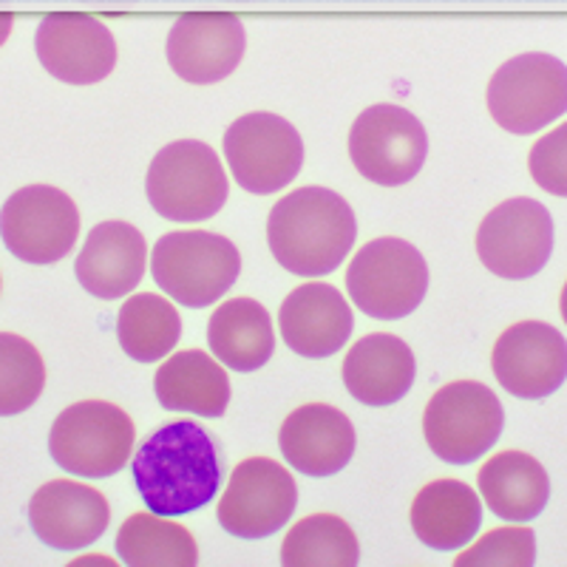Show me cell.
I'll list each match as a JSON object with an SVG mask.
<instances>
[{"label":"cell","mask_w":567,"mask_h":567,"mask_svg":"<svg viewBox=\"0 0 567 567\" xmlns=\"http://www.w3.org/2000/svg\"><path fill=\"white\" fill-rule=\"evenodd\" d=\"M148 267L145 236L131 221H100L74 261V276L89 296L116 301L136 290Z\"/></svg>","instance_id":"d6986e66"},{"label":"cell","mask_w":567,"mask_h":567,"mask_svg":"<svg viewBox=\"0 0 567 567\" xmlns=\"http://www.w3.org/2000/svg\"><path fill=\"white\" fill-rule=\"evenodd\" d=\"M45 363L32 341L0 332V417L23 414L40 400Z\"/></svg>","instance_id":"f1b7e54d"},{"label":"cell","mask_w":567,"mask_h":567,"mask_svg":"<svg viewBox=\"0 0 567 567\" xmlns=\"http://www.w3.org/2000/svg\"><path fill=\"white\" fill-rule=\"evenodd\" d=\"M145 194L162 219L205 221L225 207L230 182L207 142L176 140L151 162Z\"/></svg>","instance_id":"5b68a950"},{"label":"cell","mask_w":567,"mask_h":567,"mask_svg":"<svg viewBox=\"0 0 567 567\" xmlns=\"http://www.w3.org/2000/svg\"><path fill=\"white\" fill-rule=\"evenodd\" d=\"M14 29V14L12 12H0V45L7 43L9 34Z\"/></svg>","instance_id":"1f68e13d"},{"label":"cell","mask_w":567,"mask_h":567,"mask_svg":"<svg viewBox=\"0 0 567 567\" xmlns=\"http://www.w3.org/2000/svg\"><path fill=\"white\" fill-rule=\"evenodd\" d=\"M111 505L97 488L52 480L29 499V525L43 545L54 550H83L109 530Z\"/></svg>","instance_id":"e0dca14e"},{"label":"cell","mask_w":567,"mask_h":567,"mask_svg":"<svg viewBox=\"0 0 567 567\" xmlns=\"http://www.w3.org/2000/svg\"><path fill=\"white\" fill-rule=\"evenodd\" d=\"M536 561V534L530 528L488 530L477 545L454 559L457 567H530Z\"/></svg>","instance_id":"f546056e"},{"label":"cell","mask_w":567,"mask_h":567,"mask_svg":"<svg viewBox=\"0 0 567 567\" xmlns=\"http://www.w3.org/2000/svg\"><path fill=\"white\" fill-rule=\"evenodd\" d=\"M134 440V420L125 409L109 400H80L52 423L49 454L74 477L105 480L125 468Z\"/></svg>","instance_id":"277c9868"},{"label":"cell","mask_w":567,"mask_h":567,"mask_svg":"<svg viewBox=\"0 0 567 567\" xmlns=\"http://www.w3.org/2000/svg\"><path fill=\"white\" fill-rule=\"evenodd\" d=\"M207 343L233 372H258L276 352L270 312L252 298H230L207 321Z\"/></svg>","instance_id":"d4e9b609"},{"label":"cell","mask_w":567,"mask_h":567,"mask_svg":"<svg viewBox=\"0 0 567 567\" xmlns=\"http://www.w3.org/2000/svg\"><path fill=\"white\" fill-rule=\"evenodd\" d=\"M483 525V499L460 480H434L412 503V530L432 550L471 545Z\"/></svg>","instance_id":"7402d4cb"},{"label":"cell","mask_w":567,"mask_h":567,"mask_svg":"<svg viewBox=\"0 0 567 567\" xmlns=\"http://www.w3.org/2000/svg\"><path fill=\"white\" fill-rule=\"evenodd\" d=\"M528 171L545 194L567 199V123L542 136L530 148Z\"/></svg>","instance_id":"4dcf8cb0"},{"label":"cell","mask_w":567,"mask_h":567,"mask_svg":"<svg viewBox=\"0 0 567 567\" xmlns=\"http://www.w3.org/2000/svg\"><path fill=\"white\" fill-rule=\"evenodd\" d=\"M494 378L519 400L550 398L567 381V341L545 321H519L494 343Z\"/></svg>","instance_id":"5bb4252c"},{"label":"cell","mask_w":567,"mask_h":567,"mask_svg":"<svg viewBox=\"0 0 567 567\" xmlns=\"http://www.w3.org/2000/svg\"><path fill=\"white\" fill-rule=\"evenodd\" d=\"M0 290H3V278H0Z\"/></svg>","instance_id":"e575fe53"},{"label":"cell","mask_w":567,"mask_h":567,"mask_svg":"<svg viewBox=\"0 0 567 567\" xmlns=\"http://www.w3.org/2000/svg\"><path fill=\"white\" fill-rule=\"evenodd\" d=\"M241 272V252L207 230L165 233L151 252V276L176 303L202 310L219 301Z\"/></svg>","instance_id":"3957f363"},{"label":"cell","mask_w":567,"mask_h":567,"mask_svg":"<svg viewBox=\"0 0 567 567\" xmlns=\"http://www.w3.org/2000/svg\"><path fill=\"white\" fill-rule=\"evenodd\" d=\"M278 329L292 352L318 361L347 347L354 329L352 307L332 284H301L284 298Z\"/></svg>","instance_id":"ac0fdd59"},{"label":"cell","mask_w":567,"mask_h":567,"mask_svg":"<svg viewBox=\"0 0 567 567\" xmlns=\"http://www.w3.org/2000/svg\"><path fill=\"white\" fill-rule=\"evenodd\" d=\"M278 445L284 460L307 477H332L352 460L358 434L341 409L307 403L284 420Z\"/></svg>","instance_id":"ffe728a7"},{"label":"cell","mask_w":567,"mask_h":567,"mask_svg":"<svg viewBox=\"0 0 567 567\" xmlns=\"http://www.w3.org/2000/svg\"><path fill=\"white\" fill-rule=\"evenodd\" d=\"M154 392L162 409L190 412L199 417H221L230 406V378L225 367L202 349L171 354L156 369Z\"/></svg>","instance_id":"603a6c76"},{"label":"cell","mask_w":567,"mask_h":567,"mask_svg":"<svg viewBox=\"0 0 567 567\" xmlns=\"http://www.w3.org/2000/svg\"><path fill=\"white\" fill-rule=\"evenodd\" d=\"M559 307H561V318H565V323H567V281H565V287H561Z\"/></svg>","instance_id":"836d02e7"},{"label":"cell","mask_w":567,"mask_h":567,"mask_svg":"<svg viewBox=\"0 0 567 567\" xmlns=\"http://www.w3.org/2000/svg\"><path fill=\"white\" fill-rule=\"evenodd\" d=\"M134 483L154 514L185 516L205 508L221 483L216 443L194 420L162 425L134 454Z\"/></svg>","instance_id":"6da1fadb"},{"label":"cell","mask_w":567,"mask_h":567,"mask_svg":"<svg viewBox=\"0 0 567 567\" xmlns=\"http://www.w3.org/2000/svg\"><path fill=\"white\" fill-rule=\"evenodd\" d=\"M503 425V403L480 381H454L437 389L423 414L425 443L452 465L477 463L494 449Z\"/></svg>","instance_id":"ba28073f"},{"label":"cell","mask_w":567,"mask_h":567,"mask_svg":"<svg viewBox=\"0 0 567 567\" xmlns=\"http://www.w3.org/2000/svg\"><path fill=\"white\" fill-rule=\"evenodd\" d=\"M554 252V216L530 196L496 205L480 221L477 256L485 270L508 281H525L545 270Z\"/></svg>","instance_id":"7c38bea8"},{"label":"cell","mask_w":567,"mask_h":567,"mask_svg":"<svg viewBox=\"0 0 567 567\" xmlns=\"http://www.w3.org/2000/svg\"><path fill=\"white\" fill-rule=\"evenodd\" d=\"M347 290L354 307L369 318L398 321L423 303L429 265L412 241L383 236L354 252L347 270Z\"/></svg>","instance_id":"8992f818"},{"label":"cell","mask_w":567,"mask_h":567,"mask_svg":"<svg viewBox=\"0 0 567 567\" xmlns=\"http://www.w3.org/2000/svg\"><path fill=\"white\" fill-rule=\"evenodd\" d=\"M480 496L505 523H530L550 499L545 465L525 452L494 454L477 474Z\"/></svg>","instance_id":"cb8c5ba5"},{"label":"cell","mask_w":567,"mask_h":567,"mask_svg":"<svg viewBox=\"0 0 567 567\" xmlns=\"http://www.w3.org/2000/svg\"><path fill=\"white\" fill-rule=\"evenodd\" d=\"M358 239L354 210L329 187H298L278 199L267 219V245L292 276L318 278L338 270Z\"/></svg>","instance_id":"7a4b0ae2"},{"label":"cell","mask_w":567,"mask_h":567,"mask_svg":"<svg viewBox=\"0 0 567 567\" xmlns=\"http://www.w3.org/2000/svg\"><path fill=\"white\" fill-rule=\"evenodd\" d=\"M116 338L123 352L136 363H156L179 343L182 316L168 298L140 292L125 298L120 307Z\"/></svg>","instance_id":"4316f807"},{"label":"cell","mask_w":567,"mask_h":567,"mask_svg":"<svg viewBox=\"0 0 567 567\" xmlns=\"http://www.w3.org/2000/svg\"><path fill=\"white\" fill-rule=\"evenodd\" d=\"M298 485L290 471L270 457H250L233 468L219 499V525L239 539H265L290 523Z\"/></svg>","instance_id":"4fadbf2b"},{"label":"cell","mask_w":567,"mask_h":567,"mask_svg":"<svg viewBox=\"0 0 567 567\" xmlns=\"http://www.w3.org/2000/svg\"><path fill=\"white\" fill-rule=\"evenodd\" d=\"M429 156V134L412 111L394 103L369 105L349 131V159L363 179L400 187L420 174Z\"/></svg>","instance_id":"9c48e42d"},{"label":"cell","mask_w":567,"mask_h":567,"mask_svg":"<svg viewBox=\"0 0 567 567\" xmlns=\"http://www.w3.org/2000/svg\"><path fill=\"white\" fill-rule=\"evenodd\" d=\"M80 236V207L54 185H27L0 207V239L27 265L63 261Z\"/></svg>","instance_id":"30bf717a"},{"label":"cell","mask_w":567,"mask_h":567,"mask_svg":"<svg viewBox=\"0 0 567 567\" xmlns=\"http://www.w3.org/2000/svg\"><path fill=\"white\" fill-rule=\"evenodd\" d=\"M343 386L363 406H392L409 394L417 378V361L403 338L372 332L354 341L343 358Z\"/></svg>","instance_id":"44dd1931"},{"label":"cell","mask_w":567,"mask_h":567,"mask_svg":"<svg viewBox=\"0 0 567 567\" xmlns=\"http://www.w3.org/2000/svg\"><path fill=\"white\" fill-rule=\"evenodd\" d=\"M225 159L247 194L270 196L301 171L303 140L284 116L252 111L225 131Z\"/></svg>","instance_id":"8fae6325"},{"label":"cell","mask_w":567,"mask_h":567,"mask_svg":"<svg viewBox=\"0 0 567 567\" xmlns=\"http://www.w3.org/2000/svg\"><path fill=\"white\" fill-rule=\"evenodd\" d=\"M116 554L128 567H194L199 545L194 534L171 516L140 511L116 530Z\"/></svg>","instance_id":"484cf974"},{"label":"cell","mask_w":567,"mask_h":567,"mask_svg":"<svg viewBox=\"0 0 567 567\" xmlns=\"http://www.w3.org/2000/svg\"><path fill=\"white\" fill-rule=\"evenodd\" d=\"M89 561H97V565H114V561H111V559H105V556H89V559H78V561H74V567H80V565H89Z\"/></svg>","instance_id":"d6a6232c"},{"label":"cell","mask_w":567,"mask_h":567,"mask_svg":"<svg viewBox=\"0 0 567 567\" xmlns=\"http://www.w3.org/2000/svg\"><path fill=\"white\" fill-rule=\"evenodd\" d=\"M247 52L245 23L230 12H187L168 34L171 69L194 85L221 83L239 69Z\"/></svg>","instance_id":"2e32d148"},{"label":"cell","mask_w":567,"mask_h":567,"mask_svg":"<svg viewBox=\"0 0 567 567\" xmlns=\"http://www.w3.org/2000/svg\"><path fill=\"white\" fill-rule=\"evenodd\" d=\"M488 114L499 128L528 136L567 114V65L545 52L511 58L494 71L485 91Z\"/></svg>","instance_id":"52a82bcc"},{"label":"cell","mask_w":567,"mask_h":567,"mask_svg":"<svg viewBox=\"0 0 567 567\" xmlns=\"http://www.w3.org/2000/svg\"><path fill=\"white\" fill-rule=\"evenodd\" d=\"M361 559L358 536L336 514L303 516L284 536V567H354Z\"/></svg>","instance_id":"83f0119b"},{"label":"cell","mask_w":567,"mask_h":567,"mask_svg":"<svg viewBox=\"0 0 567 567\" xmlns=\"http://www.w3.org/2000/svg\"><path fill=\"white\" fill-rule=\"evenodd\" d=\"M34 52L54 80L94 85L116 65V40L105 23L83 12L45 14L34 34Z\"/></svg>","instance_id":"9a60e30c"}]
</instances>
